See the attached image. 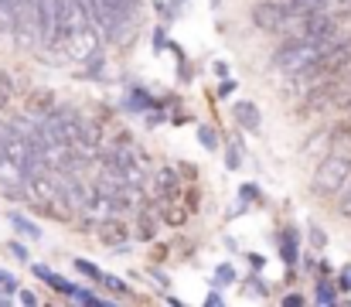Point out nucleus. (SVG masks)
I'll return each mask as SVG.
<instances>
[{"label": "nucleus", "mask_w": 351, "mask_h": 307, "mask_svg": "<svg viewBox=\"0 0 351 307\" xmlns=\"http://www.w3.org/2000/svg\"><path fill=\"white\" fill-rule=\"evenodd\" d=\"M283 304H287V307H297V304H304V297H300V294H290V297H283Z\"/></svg>", "instance_id": "nucleus-29"}, {"label": "nucleus", "mask_w": 351, "mask_h": 307, "mask_svg": "<svg viewBox=\"0 0 351 307\" xmlns=\"http://www.w3.org/2000/svg\"><path fill=\"white\" fill-rule=\"evenodd\" d=\"M212 69H215V76H219V79H229V65H226V62H215Z\"/></svg>", "instance_id": "nucleus-27"}, {"label": "nucleus", "mask_w": 351, "mask_h": 307, "mask_svg": "<svg viewBox=\"0 0 351 307\" xmlns=\"http://www.w3.org/2000/svg\"><path fill=\"white\" fill-rule=\"evenodd\" d=\"M252 24L259 31H287V21H290V7L283 0H263L252 7Z\"/></svg>", "instance_id": "nucleus-5"}, {"label": "nucleus", "mask_w": 351, "mask_h": 307, "mask_svg": "<svg viewBox=\"0 0 351 307\" xmlns=\"http://www.w3.org/2000/svg\"><path fill=\"white\" fill-rule=\"evenodd\" d=\"M10 96H14V86H10V79H7V76H0V106L10 100Z\"/></svg>", "instance_id": "nucleus-21"}, {"label": "nucleus", "mask_w": 351, "mask_h": 307, "mask_svg": "<svg viewBox=\"0 0 351 307\" xmlns=\"http://www.w3.org/2000/svg\"><path fill=\"white\" fill-rule=\"evenodd\" d=\"M287 7H290V14L293 10H324L328 7V0H283Z\"/></svg>", "instance_id": "nucleus-14"}, {"label": "nucleus", "mask_w": 351, "mask_h": 307, "mask_svg": "<svg viewBox=\"0 0 351 307\" xmlns=\"http://www.w3.org/2000/svg\"><path fill=\"white\" fill-rule=\"evenodd\" d=\"M335 137H345V140H351V116L345 120V123H338V126H335Z\"/></svg>", "instance_id": "nucleus-24"}, {"label": "nucleus", "mask_w": 351, "mask_h": 307, "mask_svg": "<svg viewBox=\"0 0 351 307\" xmlns=\"http://www.w3.org/2000/svg\"><path fill=\"white\" fill-rule=\"evenodd\" d=\"M0 34H14V0H0Z\"/></svg>", "instance_id": "nucleus-10"}, {"label": "nucleus", "mask_w": 351, "mask_h": 307, "mask_svg": "<svg viewBox=\"0 0 351 307\" xmlns=\"http://www.w3.org/2000/svg\"><path fill=\"white\" fill-rule=\"evenodd\" d=\"M38 21H41V45H58L62 21H65V0H34Z\"/></svg>", "instance_id": "nucleus-4"}, {"label": "nucleus", "mask_w": 351, "mask_h": 307, "mask_svg": "<svg viewBox=\"0 0 351 307\" xmlns=\"http://www.w3.org/2000/svg\"><path fill=\"white\" fill-rule=\"evenodd\" d=\"M249 260H252V270H263V256L259 253H249Z\"/></svg>", "instance_id": "nucleus-33"}, {"label": "nucleus", "mask_w": 351, "mask_h": 307, "mask_svg": "<svg viewBox=\"0 0 351 307\" xmlns=\"http://www.w3.org/2000/svg\"><path fill=\"white\" fill-rule=\"evenodd\" d=\"M103 284H106V287H110L113 294H119V297H130V287H126V284H123L119 277H103Z\"/></svg>", "instance_id": "nucleus-17"}, {"label": "nucleus", "mask_w": 351, "mask_h": 307, "mask_svg": "<svg viewBox=\"0 0 351 307\" xmlns=\"http://www.w3.org/2000/svg\"><path fill=\"white\" fill-rule=\"evenodd\" d=\"M7 253H10L14 260H21V263H31V260H27V249H24L21 242H10V246H7Z\"/></svg>", "instance_id": "nucleus-19"}, {"label": "nucleus", "mask_w": 351, "mask_h": 307, "mask_svg": "<svg viewBox=\"0 0 351 307\" xmlns=\"http://www.w3.org/2000/svg\"><path fill=\"white\" fill-rule=\"evenodd\" d=\"M123 239H126V229H123L119 222H110V218H106V222H103V242H110V246H119Z\"/></svg>", "instance_id": "nucleus-9"}, {"label": "nucleus", "mask_w": 351, "mask_h": 307, "mask_svg": "<svg viewBox=\"0 0 351 307\" xmlns=\"http://www.w3.org/2000/svg\"><path fill=\"white\" fill-rule=\"evenodd\" d=\"M178 3H181V0H178Z\"/></svg>", "instance_id": "nucleus-36"}, {"label": "nucleus", "mask_w": 351, "mask_h": 307, "mask_svg": "<svg viewBox=\"0 0 351 307\" xmlns=\"http://www.w3.org/2000/svg\"><path fill=\"white\" fill-rule=\"evenodd\" d=\"M242 198H245V202H252V198H256V188H249V185H245V188H242Z\"/></svg>", "instance_id": "nucleus-34"}, {"label": "nucleus", "mask_w": 351, "mask_h": 307, "mask_svg": "<svg viewBox=\"0 0 351 307\" xmlns=\"http://www.w3.org/2000/svg\"><path fill=\"white\" fill-rule=\"evenodd\" d=\"M157 188L160 192H174L178 188V171L174 168H160L157 171Z\"/></svg>", "instance_id": "nucleus-12"}, {"label": "nucleus", "mask_w": 351, "mask_h": 307, "mask_svg": "<svg viewBox=\"0 0 351 307\" xmlns=\"http://www.w3.org/2000/svg\"><path fill=\"white\" fill-rule=\"evenodd\" d=\"M338 89L331 86V82H324V86H317L314 93H311V100L304 102V109H321V106H328L331 102V96H335Z\"/></svg>", "instance_id": "nucleus-7"}, {"label": "nucleus", "mask_w": 351, "mask_h": 307, "mask_svg": "<svg viewBox=\"0 0 351 307\" xmlns=\"http://www.w3.org/2000/svg\"><path fill=\"white\" fill-rule=\"evenodd\" d=\"M317 301H321V304H335V287H331V284H321Z\"/></svg>", "instance_id": "nucleus-20"}, {"label": "nucleus", "mask_w": 351, "mask_h": 307, "mask_svg": "<svg viewBox=\"0 0 351 307\" xmlns=\"http://www.w3.org/2000/svg\"><path fill=\"white\" fill-rule=\"evenodd\" d=\"M205 304H208V307H219V304H222V297H219V294H208V301H205Z\"/></svg>", "instance_id": "nucleus-35"}, {"label": "nucleus", "mask_w": 351, "mask_h": 307, "mask_svg": "<svg viewBox=\"0 0 351 307\" xmlns=\"http://www.w3.org/2000/svg\"><path fill=\"white\" fill-rule=\"evenodd\" d=\"M239 150H242V147H239V144H232V147H229V157H226V164H229V168H239Z\"/></svg>", "instance_id": "nucleus-25"}, {"label": "nucleus", "mask_w": 351, "mask_h": 307, "mask_svg": "<svg viewBox=\"0 0 351 307\" xmlns=\"http://www.w3.org/2000/svg\"><path fill=\"white\" fill-rule=\"evenodd\" d=\"M136 236H140V239H150V236H154V229H150V222H143V225L136 229Z\"/></svg>", "instance_id": "nucleus-28"}, {"label": "nucleus", "mask_w": 351, "mask_h": 307, "mask_svg": "<svg viewBox=\"0 0 351 307\" xmlns=\"http://www.w3.org/2000/svg\"><path fill=\"white\" fill-rule=\"evenodd\" d=\"M232 89H235V82H232V79H226V82H222V89H219V96H229Z\"/></svg>", "instance_id": "nucleus-30"}, {"label": "nucleus", "mask_w": 351, "mask_h": 307, "mask_svg": "<svg viewBox=\"0 0 351 307\" xmlns=\"http://www.w3.org/2000/svg\"><path fill=\"white\" fill-rule=\"evenodd\" d=\"M75 270H79L82 277H89V280H96V284H103V277H106V273H103L99 266H93L89 260H75Z\"/></svg>", "instance_id": "nucleus-13"}, {"label": "nucleus", "mask_w": 351, "mask_h": 307, "mask_svg": "<svg viewBox=\"0 0 351 307\" xmlns=\"http://www.w3.org/2000/svg\"><path fill=\"white\" fill-rule=\"evenodd\" d=\"M328 48L331 45H321V41H311V38H290L273 55V65L283 76H314V69H317V62L324 58Z\"/></svg>", "instance_id": "nucleus-1"}, {"label": "nucleus", "mask_w": 351, "mask_h": 307, "mask_svg": "<svg viewBox=\"0 0 351 307\" xmlns=\"http://www.w3.org/2000/svg\"><path fill=\"white\" fill-rule=\"evenodd\" d=\"M198 140L205 144V150H215V147H219V137H215L212 126H198Z\"/></svg>", "instance_id": "nucleus-15"}, {"label": "nucleus", "mask_w": 351, "mask_h": 307, "mask_svg": "<svg viewBox=\"0 0 351 307\" xmlns=\"http://www.w3.org/2000/svg\"><path fill=\"white\" fill-rule=\"evenodd\" d=\"M0 287H3L7 294H17V291H21V287H17V277L7 273V270H0Z\"/></svg>", "instance_id": "nucleus-18"}, {"label": "nucleus", "mask_w": 351, "mask_h": 307, "mask_svg": "<svg viewBox=\"0 0 351 307\" xmlns=\"http://www.w3.org/2000/svg\"><path fill=\"white\" fill-rule=\"evenodd\" d=\"M341 215H351V192L341 198Z\"/></svg>", "instance_id": "nucleus-32"}, {"label": "nucleus", "mask_w": 351, "mask_h": 307, "mask_svg": "<svg viewBox=\"0 0 351 307\" xmlns=\"http://www.w3.org/2000/svg\"><path fill=\"white\" fill-rule=\"evenodd\" d=\"M17 297H21V304H27V307H34V304H38V297H34L31 291H17Z\"/></svg>", "instance_id": "nucleus-26"}, {"label": "nucleus", "mask_w": 351, "mask_h": 307, "mask_svg": "<svg viewBox=\"0 0 351 307\" xmlns=\"http://www.w3.org/2000/svg\"><path fill=\"white\" fill-rule=\"evenodd\" d=\"M280 253H283V263H297V236H293V229H287L280 236Z\"/></svg>", "instance_id": "nucleus-8"}, {"label": "nucleus", "mask_w": 351, "mask_h": 307, "mask_svg": "<svg viewBox=\"0 0 351 307\" xmlns=\"http://www.w3.org/2000/svg\"><path fill=\"white\" fill-rule=\"evenodd\" d=\"M48 284H51L58 294H65V297H72V291H75V284H69V280H65V277H58V273H51V277H48Z\"/></svg>", "instance_id": "nucleus-16"}, {"label": "nucleus", "mask_w": 351, "mask_h": 307, "mask_svg": "<svg viewBox=\"0 0 351 307\" xmlns=\"http://www.w3.org/2000/svg\"><path fill=\"white\" fill-rule=\"evenodd\" d=\"M351 178V154H328L314 171V192L317 195H338Z\"/></svg>", "instance_id": "nucleus-2"}, {"label": "nucleus", "mask_w": 351, "mask_h": 307, "mask_svg": "<svg viewBox=\"0 0 351 307\" xmlns=\"http://www.w3.org/2000/svg\"><path fill=\"white\" fill-rule=\"evenodd\" d=\"M341 291H351V266L341 273Z\"/></svg>", "instance_id": "nucleus-31"}, {"label": "nucleus", "mask_w": 351, "mask_h": 307, "mask_svg": "<svg viewBox=\"0 0 351 307\" xmlns=\"http://www.w3.org/2000/svg\"><path fill=\"white\" fill-rule=\"evenodd\" d=\"M232 116H235V123H239L242 130H259V123H263V116H259V106H256V102H235Z\"/></svg>", "instance_id": "nucleus-6"}, {"label": "nucleus", "mask_w": 351, "mask_h": 307, "mask_svg": "<svg viewBox=\"0 0 351 307\" xmlns=\"http://www.w3.org/2000/svg\"><path fill=\"white\" fill-rule=\"evenodd\" d=\"M62 41H65V52H69L75 62H89V58L99 55V31H96L89 21L69 27V31L62 34Z\"/></svg>", "instance_id": "nucleus-3"}, {"label": "nucleus", "mask_w": 351, "mask_h": 307, "mask_svg": "<svg viewBox=\"0 0 351 307\" xmlns=\"http://www.w3.org/2000/svg\"><path fill=\"white\" fill-rule=\"evenodd\" d=\"M130 106H133V109H150V100H147V93H133Z\"/></svg>", "instance_id": "nucleus-23"}, {"label": "nucleus", "mask_w": 351, "mask_h": 307, "mask_svg": "<svg viewBox=\"0 0 351 307\" xmlns=\"http://www.w3.org/2000/svg\"><path fill=\"white\" fill-rule=\"evenodd\" d=\"M235 280V270L232 266H219V273H215V284H232Z\"/></svg>", "instance_id": "nucleus-22"}, {"label": "nucleus", "mask_w": 351, "mask_h": 307, "mask_svg": "<svg viewBox=\"0 0 351 307\" xmlns=\"http://www.w3.org/2000/svg\"><path fill=\"white\" fill-rule=\"evenodd\" d=\"M10 225L21 232V236H31V239H41V229L34 225V222H27L24 215H10Z\"/></svg>", "instance_id": "nucleus-11"}]
</instances>
